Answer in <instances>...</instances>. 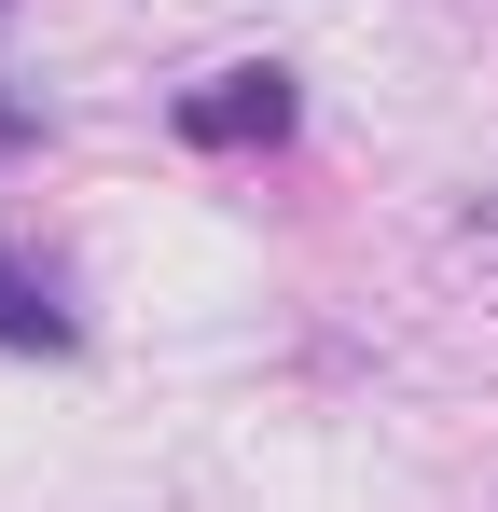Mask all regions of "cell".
Returning <instances> with one entry per match:
<instances>
[{
    "label": "cell",
    "instance_id": "6da1fadb",
    "mask_svg": "<svg viewBox=\"0 0 498 512\" xmlns=\"http://www.w3.org/2000/svg\"><path fill=\"white\" fill-rule=\"evenodd\" d=\"M291 111H305V97H291V70H208L166 125H180L194 153H263V139H291Z\"/></svg>",
    "mask_w": 498,
    "mask_h": 512
},
{
    "label": "cell",
    "instance_id": "7a4b0ae2",
    "mask_svg": "<svg viewBox=\"0 0 498 512\" xmlns=\"http://www.w3.org/2000/svg\"><path fill=\"white\" fill-rule=\"evenodd\" d=\"M0 346H42V360H56V346H83V319L56 305V277H28L14 250H0Z\"/></svg>",
    "mask_w": 498,
    "mask_h": 512
},
{
    "label": "cell",
    "instance_id": "3957f363",
    "mask_svg": "<svg viewBox=\"0 0 498 512\" xmlns=\"http://www.w3.org/2000/svg\"><path fill=\"white\" fill-rule=\"evenodd\" d=\"M0 139H28V111H14V97H0Z\"/></svg>",
    "mask_w": 498,
    "mask_h": 512
}]
</instances>
